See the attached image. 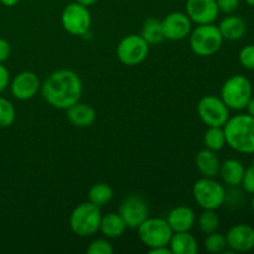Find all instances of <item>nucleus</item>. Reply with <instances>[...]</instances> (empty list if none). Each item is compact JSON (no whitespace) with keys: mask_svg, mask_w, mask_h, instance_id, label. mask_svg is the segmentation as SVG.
<instances>
[{"mask_svg":"<svg viewBox=\"0 0 254 254\" xmlns=\"http://www.w3.org/2000/svg\"><path fill=\"white\" fill-rule=\"evenodd\" d=\"M62 27L68 34L74 36H83L88 34L92 24V16L88 6L73 1L64 6L61 14Z\"/></svg>","mask_w":254,"mask_h":254,"instance_id":"nucleus-8","label":"nucleus"},{"mask_svg":"<svg viewBox=\"0 0 254 254\" xmlns=\"http://www.w3.org/2000/svg\"><path fill=\"white\" fill-rule=\"evenodd\" d=\"M246 168L238 159H227L221 163L220 174L223 183L230 188H237L242 184L243 175H245Z\"/></svg>","mask_w":254,"mask_h":254,"instance_id":"nucleus-19","label":"nucleus"},{"mask_svg":"<svg viewBox=\"0 0 254 254\" xmlns=\"http://www.w3.org/2000/svg\"><path fill=\"white\" fill-rule=\"evenodd\" d=\"M221 35L223 40H230V41H237L242 39L246 34V22L242 17L236 16V15H228L218 25Z\"/></svg>","mask_w":254,"mask_h":254,"instance_id":"nucleus-22","label":"nucleus"},{"mask_svg":"<svg viewBox=\"0 0 254 254\" xmlns=\"http://www.w3.org/2000/svg\"><path fill=\"white\" fill-rule=\"evenodd\" d=\"M15 108L11 102L0 97V128H7L15 122Z\"/></svg>","mask_w":254,"mask_h":254,"instance_id":"nucleus-28","label":"nucleus"},{"mask_svg":"<svg viewBox=\"0 0 254 254\" xmlns=\"http://www.w3.org/2000/svg\"><path fill=\"white\" fill-rule=\"evenodd\" d=\"M113 198V189L104 183L94 184L88 191V201L98 207H103Z\"/></svg>","mask_w":254,"mask_h":254,"instance_id":"nucleus-24","label":"nucleus"},{"mask_svg":"<svg viewBox=\"0 0 254 254\" xmlns=\"http://www.w3.org/2000/svg\"><path fill=\"white\" fill-rule=\"evenodd\" d=\"M253 165H254V158H253Z\"/></svg>","mask_w":254,"mask_h":254,"instance_id":"nucleus-41","label":"nucleus"},{"mask_svg":"<svg viewBox=\"0 0 254 254\" xmlns=\"http://www.w3.org/2000/svg\"><path fill=\"white\" fill-rule=\"evenodd\" d=\"M40 91L50 106L66 111L79 102L83 84L76 72L71 69H57L42 82Z\"/></svg>","mask_w":254,"mask_h":254,"instance_id":"nucleus-1","label":"nucleus"},{"mask_svg":"<svg viewBox=\"0 0 254 254\" xmlns=\"http://www.w3.org/2000/svg\"><path fill=\"white\" fill-rule=\"evenodd\" d=\"M10 52H11V47H10L9 42L4 39H0V64L9 59Z\"/></svg>","mask_w":254,"mask_h":254,"instance_id":"nucleus-34","label":"nucleus"},{"mask_svg":"<svg viewBox=\"0 0 254 254\" xmlns=\"http://www.w3.org/2000/svg\"><path fill=\"white\" fill-rule=\"evenodd\" d=\"M41 89V81L36 73L31 71H22L12 78L10 91L17 101H29L34 98Z\"/></svg>","mask_w":254,"mask_h":254,"instance_id":"nucleus-13","label":"nucleus"},{"mask_svg":"<svg viewBox=\"0 0 254 254\" xmlns=\"http://www.w3.org/2000/svg\"><path fill=\"white\" fill-rule=\"evenodd\" d=\"M192 195L202 210H218L226 202V189L215 178H201L193 184Z\"/></svg>","mask_w":254,"mask_h":254,"instance_id":"nucleus-6","label":"nucleus"},{"mask_svg":"<svg viewBox=\"0 0 254 254\" xmlns=\"http://www.w3.org/2000/svg\"><path fill=\"white\" fill-rule=\"evenodd\" d=\"M238 60L246 69L254 71V45H247L243 47L238 55Z\"/></svg>","mask_w":254,"mask_h":254,"instance_id":"nucleus-30","label":"nucleus"},{"mask_svg":"<svg viewBox=\"0 0 254 254\" xmlns=\"http://www.w3.org/2000/svg\"><path fill=\"white\" fill-rule=\"evenodd\" d=\"M169 248L173 254H196L198 252V243L190 232H174Z\"/></svg>","mask_w":254,"mask_h":254,"instance_id":"nucleus-21","label":"nucleus"},{"mask_svg":"<svg viewBox=\"0 0 254 254\" xmlns=\"http://www.w3.org/2000/svg\"><path fill=\"white\" fill-rule=\"evenodd\" d=\"M136 230L139 240L149 250L169 246L174 233L166 218L161 217H148Z\"/></svg>","mask_w":254,"mask_h":254,"instance_id":"nucleus-7","label":"nucleus"},{"mask_svg":"<svg viewBox=\"0 0 254 254\" xmlns=\"http://www.w3.org/2000/svg\"><path fill=\"white\" fill-rule=\"evenodd\" d=\"M141 37L148 42L149 45H158L164 41V32L161 27V20L155 17H149L144 21L143 29H141Z\"/></svg>","mask_w":254,"mask_h":254,"instance_id":"nucleus-23","label":"nucleus"},{"mask_svg":"<svg viewBox=\"0 0 254 254\" xmlns=\"http://www.w3.org/2000/svg\"><path fill=\"white\" fill-rule=\"evenodd\" d=\"M197 227L205 235L216 232L220 227V217L215 210H203L197 218Z\"/></svg>","mask_w":254,"mask_h":254,"instance_id":"nucleus-26","label":"nucleus"},{"mask_svg":"<svg viewBox=\"0 0 254 254\" xmlns=\"http://www.w3.org/2000/svg\"><path fill=\"white\" fill-rule=\"evenodd\" d=\"M220 12L223 14H232L240 6V0H216Z\"/></svg>","mask_w":254,"mask_h":254,"instance_id":"nucleus-32","label":"nucleus"},{"mask_svg":"<svg viewBox=\"0 0 254 254\" xmlns=\"http://www.w3.org/2000/svg\"><path fill=\"white\" fill-rule=\"evenodd\" d=\"M226 144L241 154H254V118L250 114L230 117L223 126Z\"/></svg>","mask_w":254,"mask_h":254,"instance_id":"nucleus-2","label":"nucleus"},{"mask_svg":"<svg viewBox=\"0 0 254 254\" xmlns=\"http://www.w3.org/2000/svg\"><path fill=\"white\" fill-rule=\"evenodd\" d=\"M164 39L170 41H181L190 35L192 30V21L181 11H174L161 20Z\"/></svg>","mask_w":254,"mask_h":254,"instance_id":"nucleus-12","label":"nucleus"},{"mask_svg":"<svg viewBox=\"0 0 254 254\" xmlns=\"http://www.w3.org/2000/svg\"><path fill=\"white\" fill-rule=\"evenodd\" d=\"M19 1L20 0H0V2L5 6H15Z\"/></svg>","mask_w":254,"mask_h":254,"instance_id":"nucleus-38","label":"nucleus"},{"mask_svg":"<svg viewBox=\"0 0 254 254\" xmlns=\"http://www.w3.org/2000/svg\"><path fill=\"white\" fill-rule=\"evenodd\" d=\"M246 109H247L248 114H250V116H252L253 118H254V97L253 96H252V98L250 99V102H248V104H247V107H246Z\"/></svg>","mask_w":254,"mask_h":254,"instance_id":"nucleus-36","label":"nucleus"},{"mask_svg":"<svg viewBox=\"0 0 254 254\" xmlns=\"http://www.w3.org/2000/svg\"><path fill=\"white\" fill-rule=\"evenodd\" d=\"M173 232H190L196 223V215L189 206H178L166 216Z\"/></svg>","mask_w":254,"mask_h":254,"instance_id":"nucleus-16","label":"nucleus"},{"mask_svg":"<svg viewBox=\"0 0 254 254\" xmlns=\"http://www.w3.org/2000/svg\"><path fill=\"white\" fill-rule=\"evenodd\" d=\"M251 206H252V210L254 212V193H253V197H252V202H251Z\"/></svg>","mask_w":254,"mask_h":254,"instance_id":"nucleus-40","label":"nucleus"},{"mask_svg":"<svg viewBox=\"0 0 254 254\" xmlns=\"http://www.w3.org/2000/svg\"><path fill=\"white\" fill-rule=\"evenodd\" d=\"M67 119L78 128H88L94 123L97 113L91 104L77 102L66 109Z\"/></svg>","mask_w":254,"mask_h":254,"instance_id":"nucleus-17","label":"nucleus"},{"mask_svg":"<svg viewBox=\"0 0 254 254\" xmlns=\"http://www.w3.org/2000/svg\"><path fill=\"white\" fill-rule=\"evenodd\" d=\"M189 42L193 54L200 57H208L220 51L223 37L215 24H203L191 30Z\"/></svg>","mask_w":254,"mask_h":254,"instance_id":"nucleus-4","label":"nucleus"},{"mask_svg":"<svg viewBox=\"0 0 254 254\" xmlns=\"http://www.w3.org/2000/svg\"><path fill=\"white\" fill-rule=\"evenodd\" d=\"M203 247H205V250L207 251L208 253L212 254L226 252V248H227L226 236L221 235L217 231L210 233V235H207V237L205 238V241H203Z\"/></svg>","mask_w":254,"mask_h":254,"instance_id":"nucleus-27","label":"nucleus"},{"mask_svg":"<svg viewBox=\"0 0 254 254\" xmlns=\"http://www.w3.org/2000/svg\"><path fill=\"white\" fill-rule=\"evenodd\" d=\"M86 252L88 254H113L114 248L108 240H94L89 243Z\"/></svg>","mask_w":254,"mask_h":254,"instance_id":"nucleus-29","label":"nucleus"},{"mask_svg":"<svg viewBox=\"0 0 254 254\" xmlns=\"http://www.w3.org/2000/svg\"><path fill=\"white\" fill-rule=\"evenodd\" d=\"M196 169L202 178H216L220 174L221 161L216 155V151L210 149H201L195 156Z\"/></svg>","mask_w":254,"mask_h":254,"instance_id":"nucleus-18","label":"nucleus"},{"mask_svg":"<svg viewBox=\"0 0 254 254\" xmlns=\"http://www.w3.org/2000/svg\"><path fill=\"white\" fill-rule=\"evenodd\" d=\"M253 96L252 82L242 74H235L223 83L221 99L230 111H243Z\"/></svg>","mask_w":254,"mask_h":254,"instance_id":"nucleus-5","label":"nucleus"},{"mask_svg":"<svg viewBox=\"0 0 254 254\" xmlns=\"http://www.w3.org/2000/svg\"><path fill=\"white\" fill-rule=\"evenodd\" d=\"M101 207L88 202L77 205L69 216V227L78 237H91L99 231L102 220Z\"/></svg>","mask_w":254,"mask_h":254,"instance_id":"nucleus-3","label":"nucleus"},{"mask_svg":"<svg viewBox=\"0 0 254 254\" xmlns=\"http://www.w3.org/2000/svg\"><path fill=\"white\" fill-rule=\"evenodd\" d=\"M150 45L141 35L131 34L123 37L117 46V57L126 66H136L146 60Z\"/></svg>","mask_w":254,"mask_h":254,"instance_id":"nucleus-9","label":"nucleus"},{"mask_svg":"<svg viewBox=\"0 0 254 254\" xmlns=\"http://www.w3.org/2000/svg\"><path fill=\"white\" fill-rule=\"evenodd\" d=\"M118 213L124 220L127 227L136 230L149 217L148 203L141 196L130 195L121 203Z\"/></svg>","mask_w":254,"mask_h":254,"instance_id":"nucleus-11","label":"nucleus"},{"mask_svg":"<svg viewBox=\"0 0 254 254\" xmlns=\"http://www.w3.org/2000/svg\"><path fill=\"white\" fill-rule=\"evenodd\" d=\"M149 253H150V254H173V253H171L170 248H169V246L151 248V250H149Z\"/></svg>","mask_w":254,"mask_h":254,"instance_id":"nucleus-35","label":"nucleus"},{"mask_svg":"<svg viewBox=\"0 0 254 254\" xmlns=\"http://www.w3.org/2000/svg\"><path fill=\"white\" fill-rule=\"evenodd\" d=\"M10 82V73L7 71V68L5 66H2V64H0V93L2 91H5L7 86H9Z\"/></svg>","mask_w":254,"mask_h":254,"instance_id":"nucleus-33","label":"nucleus"},{"mask_svg":"<svg viewBox=\"0 0 254 254\" xmlns=\"http://www.w3.org/2000/svg\"><path fill=\"white\" fill-rule=\"evenodd\" d=\"M74 1L79 2V4L84 5V6H92V5L96 4L98 0H74Z\"/></svg>","mask_w":254,"mask_h":254,"instance_id":"nucleus-37","label":"nucleus"},{"mask_svg":"<svg viewBox=\"0 0 254 254\" xmlns=\"http://www.w3.org/2000/svg\"><path fill=\"white\" fill-rule=\"evenodd\" d=\"M227 248L233 253H247L254 250V228L252 226L240 223L228 230L226 235Z\"/></svg>","mask_w":254,"mask_h":254,"instance_id":"nucleus-14","label":"nucleus"},{"mask_svg":"<svg viewBox=\"0 0 254 254\" xmlns=\"http://www.w3.org/2000/svg\"><path fill=\"white\" fill-rule=\"evenodd\" d=\"M203 144L206 149H210L216 153L222 150L227 145L223 127H208L203 135Z\"/></svg>","mask_w":254,"mask_h":254,"instance_id":"nucleus-25","label":"nucleus"},{"mask_svg":"<svg viewBox=\"0 0 254 254\" xmlns=\"http://www.w3.org/2000/svg\"><path fill=\"white\" fill-rule=\"evenodd\" d=\"M242 188L246 192L248 193H254V165L250 166V168L246 169L245 175H243L242 180Z\"/></svg>","mask_w":254,"mask_h":254,"instance_id":"nucleus-31","label":"nucleus"},{"mask_svg":"<svg viewBox=\"0 0 254 254\" xmlns=\"http://www.w3.org/2000/svg\"><path fill=\"white\" fill-rule=\"evenodd\" d=\"M197 113L207 127H223L230 119V109L221 97L205 96L197 104Z\"/></svg>","mask_w":254,"mask_h":254,"instance_id":"nucleus-10","label":"nucleus"},{"mask_svg":"<svg viewBox=\"0 0 254 254\" xmlns=\"http://www.w3.org/2000/svg\"><path fill=\"white\" fill-rule=\"evenodd\" d=\"M246 2H247L248 5H251V6H254V0H245Z\"/></svg>","mask_w":254,"mask_h":254,"instance_id":"nucleus-39","label":"nucleus"},{"mask_svg":"<svg viewBox=\"0 0 254 254\" xmlns=\"http://www.w3.org/2000/svg\"><path fill=\"white\" fill-rule=\"evenodd\" d=\"M185 7L186 15L197 25L213 24L220 14L216 0H188Z\"/></svg>","mask_w":254,"mask_h":254,"instance_id":"nucleus-15","label":"nucleus"},{"mask_svg":"<svg viewBox=\"0 0 254 254\" xmlns=\"http://www.w3.org/2000/svg\"><path fill=\"white\" fill-rule=\"evenodd\" d=\"M127 228L128 227H127L126 222H124V220L119 213L109 212L107 215L102 216L99 231L108 240L119 238L121 236L124 235Z\"/></svg>","mask_w":254,"mask_h":254,"instance_id":"nucleus-20","label":"nucleus"}]
</instances>
